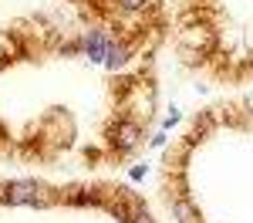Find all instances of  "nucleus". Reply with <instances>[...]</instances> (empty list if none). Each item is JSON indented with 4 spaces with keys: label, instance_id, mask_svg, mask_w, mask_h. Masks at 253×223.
<instances>
[{
    "label": "nucleus",
    "instance_id": "obj_1",
    "mask_svg": "<svg viewBox=\"0 0 253 223\" xmlns=\"http://www.w3.org/2000/svg\"><path fill=\"white\" fill-rule=\"evenodd\" d=\"M3 203H10V206L44 203V200H41V186H38V182H10V186L3 189Z\"/></svg>",
    "mask_w": 253,
    "mask_h": 223
},
{
    "label": "nucleus",
    "instance_id": "obj_2",
    "mask_svg": "<svg viewBox=\"0 0 253 223\" xmlns=\"http://www.w3.org/2000/svg\"><path fill=\"white\" fill-rule=\"evenodd\" d=\"M138 139H142V132H138L135 122H122V125H118V132H115V145L118 149H132Z\"/></svg>",
    "mask_w": 253,
    "mask_h": 223
},
{
    "label": "nucleus",
    "instance_id": "obj_5",
    "mask_svg": "<svg viewBox=\"0 0 253 223\" xmlns=\"http://www.w3.org/2000/svg\"><path fill=\"white\" fill-rule=\"evenodd\" d=\"M128 223H156V220H152V217H149L145 210H135V213L128 217Z\"/></svg>",
    "mask_w": 253,
    "mask_h": 223
},
{
    "label": "nucleus",
    "instance_id": "obj_3",
    "mask_svg": "<svg viewBox=\"0 0 253 223\" xmlns=\"http://www.w3.org/2000/svg\"><path fill=\"white\" fill-rule=\"evenodd\" d=\"M84 54L91 61H105V54H108V41L101 38L98 31H91L88 38H84Z\"/></svg>",
    "mask_w": 253,
    "mask_h": 223
},
{
    "label": "nucleus",
    "instance_id": "obj_6",
    "mask_svg": "<svg viewBox=\"0 0 253 223\" xmlns=\"http://www.w3.org/2000/svg\"><path fill=\"white\" fill-rule=\"evenodd\" d=\"M118 3H122L125 10H142V7H145L149 0H118Z\"/></svg>",
    "mask_w": 253,
    "mask_h": 223
},
{
    "label": "nucleus",
    "instance_id": "obj_4",
    "mask_svg": "<svg viewBox=\"0 0 253 223\" xmlns=\"http://www.w3.org/2000/svg\"><path fill=\"white\" fill-rule=\"evenodd\" d=\"M125 61H128V47H125V44H108L105 64H108V68H122Z\"/></svg>",
    "mask_w": 253,
    "mask_h": 223
}]
</instances>
